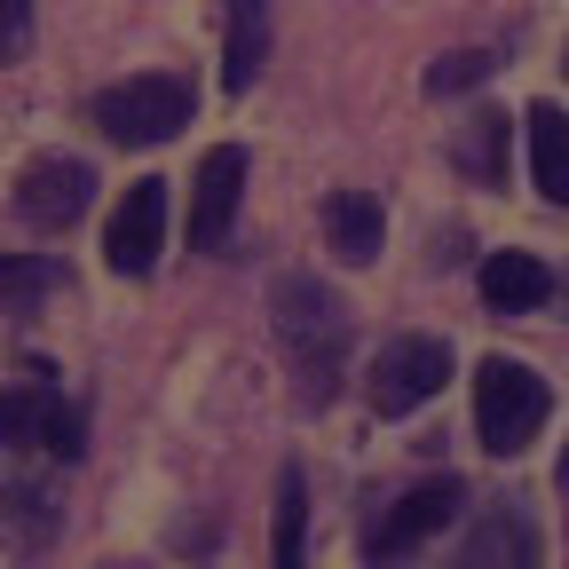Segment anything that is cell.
I'll use <instances>...</instances> for the list:
<instances>
[{
  "label": "cell",
  "mask_w": 569,
  "mask_h": 569,
  "mask_svg": "<svg viewBox=\"0 0 569 569\" xmlns=\"http://www.w3.org/2000/svg\"><path fill=\"white\" fill-rule=\"evenodd\" d=\"M0 443L9 451H48V459H80L88 451V419L56 388L24 380V388H0Z\"/></svg>",
  "instance_id": "cell-4"
},
{
  "label": "cell",
  "mask_w": 569,
  "mask_h": 569,
  "mask_svg": "<svg viewBox=\"0 0 569 569\" xmlns=\"http://www.w3.org/2000/svg\"><path fill=\"white\" fill-rule=\"evenodd\" d=\"M56 284H63L56 261H17V253H0V301H9V309H32L40 293H56Z\"/></svg>",
  "instance_id": "cell-17"
},
{
  "label": "cell",
  "mask_w": 569,
  "mask_h": 569,
  "mask_svg": "<svg viewBox=\"0 0 569 569\" xmlns=\"http://www.w3.org/2000/svg\"><path fill=\"white\" fill-rule=\"evenodd\" d=\"M159 246H167V182H127L111 230H103V261L119 277H151L159 269Z\"/></svg>",
  "instance_id": "cell-8"
},
{
  "label": "cell",
  "mask_w": 569,
  "mask_h": 569,
  "mask_svg": "<svg viewBox=\"0 0 569 569\" xmlns=\"http://www.w3.org/2000/svg\"><path fill=\"white\" fill-rule=\"evenodd\" d=\"M490 48H459V56H436L427 63V96H459V88H482L490 80Z\"/></svg>",
  "instance_id": "cell-18"
},
{
  "label": "cell",
  "mask_w": 569,
  "mask_h": 569,
  "mask_svg": "<svg viewBox=\"0 0 569 569\" xmlns=\"http://www.w3.org/2000/svg\"><path fill=\"white\" fill-rule=\"evenodd\" d=\"M482 301L507 309V317L546 309V301H553V269H546L538 253H490V261H482Z\"/></svg>",
  "instance_id": "cell-10"
},
{
  "label": "cell",
  "mask_w": 569,
  "mask_h": 569,
  "mask_svg": "<svg viewBox=\"0 0 569 569\" xmlns=\"http://www.w3.org/2000/svg\"><path fill=\"white\" fill-rule=\"evenodd\" d=\"M561 490H569V459H561Z\"/></svg>",
  "instance_id": "cell-20"
},
{
  "label": "cell",
  "mask_w": 569,
  "mask_h": 569,
  "mask_svg": "<svg viewBox=\"0 0 569 569\" xmlns=\"http://www.w3.org/2000/svg\"><path fill=\"white\" fill-rule=\"evenodd\" d=\"M238 198H246V151L238 142H213L198 159V182H190V253H222L230 246Z\"/></svg>",
  "instance_id": "cell-7"
},
{
  "label": "cell",
  "mask_w": 569,
  "mask_h": 569,
  "mask_svg": "<svg viewBox=\"0 0 569 569\" xmlns=\"http://www.w3.org/2000/svg\"><path fill=\"white\" fill-rule=\"evenodd\" d=\"M301 522H309V482H301V467H284L277 475V561L284 569L301 561Z\"/></svg>",
  "instance_id": "cell-16"
},
{
  "label": "cell",
  "mask_w": 569,
  "mask_h": 569,
  "mask_svg": "<svg viewBox=\"0 0 569 569\" xmlns=\"http://www.w3.org/2000/svg\"><path fill=\"white\" fill-rule=\"evenodd\" d=\"M443 380H451V340L403 332V340H388V348H380V365H372L365 396H372V411H380V419H403V411H419L427 396H443Z\"/></svg>",
  "instance_id": "cell-5"
},
{
  "label": "cell",
  "mask_w": 569,
  "mask_h": 569,
  "mask_svg": "<svg viewBox=\"0 0 569 569\" xmlns=\"http://www.w3.org/2000/svg\"><path fill=\"white\" fill-rule=\"evenodd\" d=\"M530 174H538V198L546 206H569V119L561 103H530Z\"/></svg>",
  "instance_id": "cell-12"
},
{
  "label": "cell",
  "mask_w": 569,
  "mask_h": 569,
  "mask_svg": "<svg viewBox=\"0 0 569 569\" xmlns=\"http://www.w3.org/2000/svg\"><path fill=\"white\" fill-rule=\"evenodd\" d=\"M380 230H388L380 198H365V190H332L325 198V238H332L340 261H380Z\"/></svg>",
  "instance_id": "cell-11"
},
{
  "label": "cell",
  "mask_w": 569,
  "mask_h": 569,
  "mask_svg": "<svg viewBox=\"0 0 569 569\" xmlns=\"http://www.w3.org/2000/svg\"><path fill=\"white\" fill-rule=\"evenodd\" d=\"M459 167H467L475 182H490V174H507V119H498V111L467 119V134H459Z\"/></svg>",
  "instance_id": "cell-14"
},
{
  "label": "cell",
  "mask_w": 569,
  "mask_h": 569,
  "mask_svg": "<svg viewBox=\"0 0 569 569\" xmlns=\"http://www.w3.org/2000/svg\"><path fill=\"white\" fill-rule=\"evenodd\" d=\"M190 111H198V88L182 71H134V80L96 96V127L111 142H134V151H151V142H167L174 127H190Z\"/></svg>",
  "instance_id": "cell-3"
},
{
  "label": "cell",
  "mask_w": 569,
  "mask_h": 569,
  "mask_svg": "<svg viewBox=\"0 0 569 569\" xmlns=\"http://www.w3.org/2000/svg\"><path fill=\"white\" fill-rule=\"evenodd\" d=\"M32 48V0H0V63H17Z\"/></svg>",
  "instance_id": "cell-19"
},
{
  "label": "cell",
  "mask_w": 569,
  "mask_h": 569,
  "mask_svg": "<svg viewBox=\"0 0 569 569\" xmlns=\"http://www.w3.org/2000/svg\"><path fill=\"white\" fill-rule=\"evenodd\" d=\"M546 411H553V396H546V380L530 365H515V356H482V372H475V436H482V451H498V459L530 451Z\"/></svg>",
  "instance_id": "cell-2"
},
{
  "label": "cell",
  "mask_w": 569,
  "mask_h": 569,
  "mask_svg": "<svg viewBox=\"0 0 569 569\" xmlns=\"http://www.w3.org/2000/svg\"><path fill=\"white\" fill-rule=\"evenodd\" d=\"M538 553V538H530V522H515V515H490L475 538H467V561L482 569V561H530Z\"/></svg>",
  "instance_id": "cell-15"
},
{
  "label": "cell",
  "mask_w": 569,
  "mask_h": 569,
  "mask_svg": "<svg viewBox=\"0 0 569 569\" xmlns=\"http://www.w3.org/2000/svg\"><path fill=\"white\" fill-rule=\"evenodd\" d=\"M269 0H230V63H222V80H230V96H246L253 88V71H261V48H269Z\"/></svg>",
  "instance_id": "cell-13"
},
{
  "label": "cell",
  "mask_w": 569,
  "mask_h": 569,
  "mask_svg": "<svg viewBox=\"0 0 569 569\" xmlns=\"http://www.w3.org/2000/svg\"><path fill=\"white\" fill-rule=\"evenodd\" d=\"M269 309H277L284 356H293L301 403H332L340 365H348V309H340V293H332V284H317V277H284Z\"/></svg>",
  "instance_id": "cell-1"
},
{
  "label": "cell",
  "mask_w": 569,
  "mask_h": 569,
  "mask_svg": "<svg viewBox=\"0 0 569 569\" xmlns=\"http://www.w3.org/2000/svg\"><path fill=\"white\" fill-rule=\"evenodd\" d=\"M467 507V490L443 475V482H419V490H403L396 507H380V522H365V553L372 561H403V553H419L436 530H451V515Z\"/></svg>",
  "instance_id": "cell-6"
},
{
  "label": "cell",
  "mask_w": 569,
  "mask_h": 569,
  "mask_svg": "<svg viewBox=\"0 0 569 569\" xmlns=\"http://www.w3.org/2000/svg\"><path fill=\"white\" fill-rule=\"evenodd\" d=\"M96 198V167L88 159H32L17 174V213L32 230H71Z\"/></svg>",
  "instance_id": "cell-9"
}]
</instances>
